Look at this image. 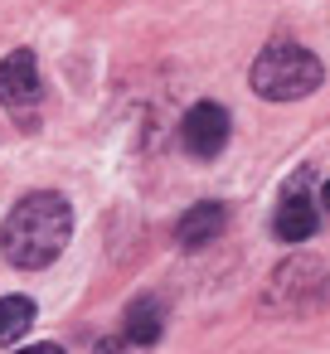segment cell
<instances>
[{
  "mask_svg": "<svg viewBox=\"0 0 330 354\" xmlns=\"http://www.w3.org/2000/svg\"><path fill=\"white\" fill-rule=\"evenodd\" d=\"M68 238H73V209L54 189L25 194L10 209V218L0 223V252H6L15 267H25V272L49 267L68 248Z\"/></svg>",
  "mask_w": 330,
  "mask_h": 354,
  "instance_id": "cell-1",
  "label": "cell"
},
{
  "mask_svg": "<svg viewBox=\"0 0 330 354\" xmlns=\"http://www.w3.org/2000/svg\"><path fill=\"white\" fill-rule=\"evenodd\" d=\"M325 83V68L311 49L291 44V39H277L257 54L253 64V93L267 97V102H296V97H311L315 88Z\"/></svg>",
  "mask_w": 330,
  "mask_h": 354,
  "instance_id": "cell-2",
  "label": "cell"
},
{
  "mask_svg": "<svg viewBox=\"0 0 330 354\" xmlns=\"http://www.w3.org/2000/svg\"><path fill=\"white\" fill-rule=\"evenodd\" d=\"M330 301V267L325 262H311V257H291L272 272V286H267V306L272 310H286V315H306V310H320Z\"/></svg>",
  "mask_w": 330,
  "mask_h": 354,
  "instance_id": "cell-3",
  "label": "cell"
},
{
  "mask_svg": "<svg viewBox=\"0 0 330 354\" xmlns=\"http://www.w3.org/2000/svg\"><path fill=\"white\" fill-rule=\"evenodd\" d=\"M0 107H6L25 131L39 127V107H44V83H39V59L30 49H15L0 59Z\"/></svg>",
  "mask_w": 330,
  "mask_h": 354,
  "instance_id": "cell-4",
  "label": "cell"
},
{
  "mask_svg": "<svg viewBox=\"0 0 330 354\" xmlns=\"http://www.w3.org/2000/svg\"><path fill=\"white\" fill-rule=\"evenodd\" d=\"M180 141L194 160H214L228 146V112L219 102H194L180 122Z\"/></svg>",
  "mask_w": 330,
  "mask_h": 354,
  "instance_id": "cell-5",
  "label": "cell"
},
{
  "mask_svg": "<svg viewBox=\"0 0 330 354\" xmlns=\"http://www.w3.org/2000/svg\"><path fill=\"white\" fill-rule=\"evenodd\" d=\"M315 223H320V209H315V199L306 194V175H296V180L286 185L282 204H277L272 233H277L282 243H306V238L315 233Z\"/></svg>",
  "mask_w": 330,
  "mask_h": 354,
  "instance_id": "cell-6",
  "label": "cell"
},
{
  "mask_svg": "<svg viewBox=\"0 0 330 354\" xmlns=\"http://www.w3.org/2000/svg\"><path fill=\"white\" fill-rule=\"evenodd\" d=\"M223 223H228V209H223V204H214V199H209V204H194V209L175 223V243L194 252V248L214 243V238L223 233Z\"/></svg>",
  "mask_w": 330,
  "mask_h": 354,
  "instance_id": "cell-7",
  "label": "cell"
},
{
  "mask_svg": "<svg viewBox=\"0 0 330 354\" xmlns=\"http://www.w3.org/2000/svg\"><path fill=\"white\" fill-rule=\"evenodd\" d=\"M161 330H165V306H161L156 296H136V301L127 306V339H136V344L146 349V344L161 339Z\"/></svg>",
  "mask_w": 330,
  "mask_h": 354,
  "instance_id": "cell-8",
  "label": "cell"
},
{
  "mask_svg": "<svg viewBox=\"0 0 330 354\" xmlns=\"http://www.w3.org/2000/svg\"><path fill=\"white\" fill-rule=\"evenodd\" d=\"M30 325H35V301L30 296H0V349L25 339Z\"/></svg>",
  "mask_w": 330,
  "mask_h": 354,
  "instance_id": "cell-9",
  "label": "cell"
},
{
  "mask_svg": "<svg viewBox=\"0 0 330 354\" xmlns=\"http://www.w3.org/2000/svg\"><path fill=\"white\" fill-rule=\"evenodd\" d=\"M93 354H141V344H136V339H127V335H117V339H102Z\"/></svg>",
  "mask_w": 330,
  "mask_h": 354,
  "instance_id": "cell-10",
  "label": "cell"
},
{
  "mask_svg": "<svg viewBox=\"0 0 330 354\" xmlns=\"http://www.w3.org/2000/svg\"><path fill=\"white\" fill-rule=\"evenodd\" d=\"M15 354H64L59 344H30V349H15Z\"/></svg>",
  "mask_w": 330,
  "mask_h": 354,
  "instance_id": "cell-11",
  "label": "cell"
},
{
  "mask_svg": "<svg viewBox=\"0 0 330 354\" xmlns=\"http://www.w3.org/2000/svg\"><path fill=\"white\" fill-rule=\"evenodd\" d=\"M320 199H325V209H330V180H325V189H320Z\"/></svg>",
  "mask_w": 330,
  "mask_h": 354,
  "instance_id": "cell-12",
  "label": "cell"
}]
</instances>
